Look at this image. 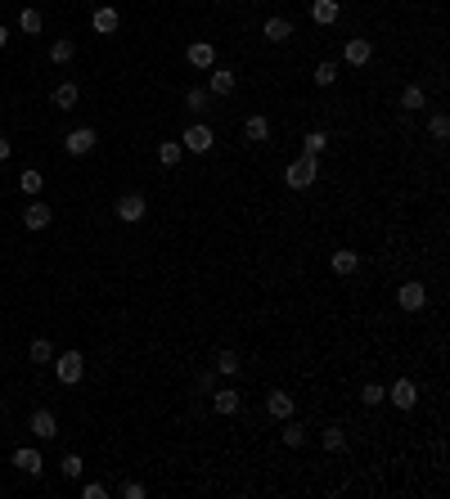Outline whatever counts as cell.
I'll list each match as a JSON object with an SVG mask.
<instances>
[{
  "mask_svg": "<svg viewBox=\"0 0 450 499\" xmlns=\"http://www.w3.org/2000/svg\"><path fill=\"white\" fill-rule=\"evenodd\" d=\"M343 59H347L351 68H365V64H369V59H374V45L365 41V36H351V41L343 45Z\"/></svg>",
  "mask_w": 450,
  "mask_h": 499,
  "instance_id": "ba28073f",
  "label": "cell"
},
{
  "mask_svg": "<svg viewBox=\"0 0 450 499\" xmlns=\"http://www.w3.org/2000/svg\"><path fill=\"white\" fill-rule=\"evenodd\" d=\"M5 157H9V140L0 136V162H5Z\"/></svg>",
  "mask_w": 450,
  "mask_h": 499,
  "instance_id": "f35d334b",
  "label": "cell"
},
{
  "mask_svg": "<svg viewBox=\"0 0 450 499\" xmlns=\"http://www.w3.org/2000/svg\"><path fill=\"white\" fill-rule=\"evenodd\" d=\"M41 23H45V18H41V9H23V14H18V28L28 32V36L41 32Z\"/></svg>",
  "mask_w": 450,
  "mask_h": 499,
  "instance_id": "83f0119b",
  "label": "cell"
},
{
  "mask_svg": "<svg viewBox=\"0 0 450 499\" xmlns=\"http://www.w3.org/2000/svg\"><path fill=\"white\" fill-rule=\"evenodd\" d=\"M266 414H271V419H293V396H288V392H271V396H266Z\"/></svg>",
  "mask_w": 450,
  "mask_h": 499,
  "instance_id": "4fadbf2b",
  "label": "cell"
},
{
  "mask_svg": "<svg viewBox=\"0 0 450 499\" xmlns=\"http://www.w3.org/2000/svg\"><path fill=\"white\" fill-rule=\"evenodd\" d=\"M360 400H365V405H383V400H387V387H383V383H365V387H360Z\"/></svg>",
  "mask_w": 450,
  "mask_h": 499,
  "instance_id": "4316f807",
  "label": "cell"
},
{
  "mask_svg": "<svg viewBox=\"0 0 450 499\" xmlns=\"http://www.w3.org/2000/svg\"><path fill=\"white\" fill-rule=\"evenodd\" d=\"M324 144H329V136H324V131H307V136H302V149H307V157H320Z\"/></svg>",
  "mask_w": 450,
  "mask_h": 499,
  "instance_id": "603a6c76",
  "label": "cell"
},
{
  "mask_svg": "<svg viewBox=\"0 0 450 499\" xmlns=\"http://www.w3.org/2000/svg\"><path fill=\"white\" fill-rule=\"evenodd\" d=\"M185 108H194V113H203V108H208V86H189V95H185Z\"/></svg>",
  "mask_w": 450,
  "mask_h": 499,
  "instance_id": "4dcf8cb0",
  "label": "cell"
},
{
  "mask_svg": "<svg viewBox=\"0 0 450 499\" xmlns=\"http://www.w3.org/2000/svg\"><path fill=\"white\" fill-rule=\"evenodd\" d=\"M315 180H320V157H307V153H302L297 162H288V172H284L288 189H311Z\"/></svg>",
  "mask_w": 450,
  "mask_h": 499,
  "instance_id": "6da1fadb",
  "label": "cell"
},
{
  "mask_svg": "<svg viewBox=\"0 0 450 499\" xmlns=\"http://www.w3.org/2000/svg\"><path fill=\"white\" fill-rule=\"evenodd\" d=\"M216 369H221V373H239V356H235V351H221V356H216Z\"/></svg>",
  "mask_w": 450,
  "mask_h": 499,
  "instance_id": "836d02e7",
  "label": "cell"
},
{
  "mask_svg": "<svg viewBox=\"0 0 450 499\" xmlns=\"http://www.w3.org/2000/svg\"><path fill=\"white\" fill-rule=\"evenodd\" d=\"M50 207H45V203H28V212H23V225H28V229H45V225H50Z\"/></svg>",
  "mask_w": 450,
  "mask_h": 499,
  "instance_id": "ac0fdd59",
  "label": "cell"
},
{
  "mask_svg": "<svg viewBox=\"0 0 450 499\" xmlns=\"http://www.w3.org/2000/svg\"><path fill=\"white\" fill-rule=\"evenodd\" d=\"M72 54H77V45H72V41H68V36H59V41L50 45V59H54V64H68V59H72Z\"/></svg>",
  "mask_w": 450,
  "mask_h": 499,
  "instance_id": "f1b7e54d",
  "label": "cell"
},
{
  "mask_svg": "<svg viewBox=\"0 0 450 499\" xmlns=\"http://www.w3.org/2000/svg\"><path fill=\"white\" fill-rule=\"evenodd\" d=\"M144 212H149L144 193H122V198H117V221H122V225H140Z\"/></svg>",
  "mask_w": 450,
  "mask_h": 499,
  "instance_id": "3957f363",
  "label": "cell"
},
{
  "mask_svg": "<svg viewBox=\"0 0 450 499\" xmlns=\"http://www.w3.org/2000/svg\"><path fill=\"white\" fill-rule=\"evenodd\" d=\"M212 409L216 414H235L239 409V392H230V387L225 392H212Z\"/></svg>",
  "mask_w": 450,
  "mask_h": 499,
  "instance_id": "7402d4cb",
  "label": "cell"
},
{
  "mask_svg": "<svg viewBox=\"0 0 450 499\" xmlns=\"http://www.w3.org/2000/svg\"><path fill=\"white\" fill-rule=\"evenodd\" d=\"M41 185H45V176H41V172H32V167L18 176V189L28 193V198H36V193H41Z\"/></svg>",
  "mask_w": 450,
  "mask_h": 499,
  "instance_id": "cb8c5ba5",
  "label": "cell"
},
{
  "mask_svg": "<svg viewBox=\"0 0 450 499\" xmlns=\"http://www.w3.org/2000/svg\"><path fill=\"white\" fill-rule=\"evenodd\" d=\"M311 18L320 23V28H333L338 23V0H311Z\"/></svg>",
  "mask_w": 450,
  "mask_h": 499,
  "instance_id": "e0dca14e",
  "label": "cell"
},
{
  "mask_svg": "<svg viewBox=\"0 0 450 499\" xmlns=\"http://www.w3.org/2000/svg\"><path fill=\"white\" fill-rule=\"evenodd\" d=\"M428 136H432V140H446V136H450V121H446L442 113H437V117L428 121Z\"/></svg>",
  "mask_w": 450,
  "mask_h": 499,
  "instance_id": "e575fe53",
  "label": "cell"
},
{
  "mask_svg": "<svg viewBox=\"0 0 450 499\" xmlns=\"http://www.w3.org/2000/svg\"><path fill=\"white\" fill-rule=\"evenodd\" d=\"M90 28L100 32V36H113V32L122 28V14H117L113 5H100V9H95V14H90Z\"/></svg>",
  "mask_w": 450,
  "mask_h": 499,
  "instance_id": "9c48e42d",
  "label": "cell"
},
{
  "mask_svg": "<svg viewBox=\"0 0 450 499\" xmlns=\"http://www.w3.org/2000/svg\"><path fill=\"white\" fill-rule=\"evenodd\" d=\"M180 157H185V144H180V140H167V144H158V162H162V167H176Z\"/></svg>",
  "mask_w": 450,
  "mask_h": 499,
  "instance_id": "ffe728a7",
  "label": "cell"
},
{
  "mask_svg": "<svg viewBox=\"0 0 450 499\" xmlns=\"http://www.w3.org/2000/svg\"><path fill=\"white\" fill-rule=\"evenodd\" d=\"M185 59L194 68H216V45L212 41H194L189 50H185Z\"/></svg>",
  "mask_w": 450,
  "mask_h": 499,
  "instance_id": "30bf717a",
  "label": "cell"
},
{
  "mask_svg": "<svg viewBox=\"0 0 450 499\" xmlns=\"http://www.w3.org/2000/svg\"><path fill=\"white\" fill-rule=\"evenodd\" d=\"M81 495H86V499H104V486L90 481V486H81Z\"/></svg>",
  "mask_w": 450,
  "mask_h": 499,
  "instance_id": "74e56055",
  "label": "cell"
},
{
  "mask_svg": "<svg viewBox=\"0 0 450 499\" xmlns=\"http://www.w3.org/2000/svg\"><path fill=\"white\" fill-rule=\"evenodd\" d=\"M95 144H100V136H95L90 126H77V131H68V136H64V149H68L72 157H86Z\"/></svg>",
  "mask_w": 450,
  "mask_h": 499,
  "instance_id": "5b68a950",
  "label": "cell"
},
{
  "mask_svg": "<svg viewBox=\"0 0 450 499\" xmlns=\"http://www.w3.org/2000/svg\"><path fill=\"white\" fill-rule=\"evenodd\" d=\"M243 136H248L252 144H266V140H271V121H266L261 113H252L248 121H243Z\"/></svg>",
  "mask_w": 450,
  "mask_h": 499,
  "instance_id": "2e32d148",
  "label": "cell"
},
{
  "mask_svg": "<svg viewBox=\"0 0 450 499\" xmlns=\"http://www.w3.org/2000/svg\"><path fill=\"white\" fill-rule=\"evenodd\" d=\"M401 108H405V113H419V108H423V86H405V90H401Z\"/></svg>",
  "mask_w": 450,
  "mask_h": 499,
  "instance_id": "484cf974",
  "label": "cell"
},
{
  "mask_svg": "<svg viewBox=\"0 0 450 499\" xmlns=\"http://www.w3.org/2000/svg\"><path fill=\"white\" fill-rule=\"evenodd\" d=\"M320 441H324V450H333V455H338V450L347 445V436H343V428H324V436H320Z\"/></svg>",
  "mask_w": 450,
  "mask_h": 499,
  "instance_id": "1f68e13d",
  "label": "cell"
},
{
  "mask_svg": "<svg viewBox=\"0 0 450 499\" xmlns=\"http://www.w3.org/2000/svg\"><path fill=\"white\" fill-rule=\"evenodd\" d=\"M387 400H392L396 409H415V405H419V387L410 383V378H396L392 392H387Z\"/></svg>",
  "mask_w": 450,
  "mask_h": 499,
  "instance_id": "52a82bcc",
  "label": "cell"
},
{
  "mask_svg": "<svg viewBox=\"0 0 450 499\" xmlns=\"http://www.w3.org/2000/svg\"><path fill=\"white\" fill-rule=\"evenodd\" d=\"M396 301H401V311H423V306H428V288H423L419 279H410V284H401Z\"/></svg>",
  "mask_w": 450,
  "mask_h": 499,
  "instance_id": "8992f818",
  "label": "cell"
},
{
  "mask_svg": "<svg viewBox=\"0 0 450 499\" xmlns=\"http://www.w3.org/2000/svg\"><path fill=\"white\" fill-rule=\"evenodd\" d=\"M180 144H185V153H208L212 144H216V136H212V126H203V121H194V126L180 136Z\"/></svg>",
  "mask_w": 450,
  "mask_h": 499,
  "instance_id": "277c9868",
  "label": "cell"
},
{
  "mask_svg": "<svg viewBox=\"0 0 450 499\" xmlns=\"http://www.w3.org/2000/svg\"><path fill=\"white\" fill-rule=\"evenodd\" d=\"M261 32H266V41L279 45V41H288V36H293V23H288V18H266Z\"/></svg>",
  "mask_w": 450,
  "mask_h": 499,
  "instance_id": "d6986e66",
  "label": "cell"
},
{
  "mask_svg": "<svg viewBox=\"0 0 450 499\" xmlns=\"http://www.w3.org/2000/svg\"><path fill=\"white\" fill-rule=\"evenodd\" d=\"M77 100H81V90L72 86V81H64V86H54V108H64V113H68V108L77 104Z\"/></svg>",
  "mask_w": 450,
  "mask_h": 499,
  "instance_id": "44dd1931",
  "label": "cell"
},
{
  "mask_svg": "<svg viewBox=\"0 0 450 499\" xmlns=\"http://www.w3.org/2000/svg\"><path fill=\"white\" fill-rule=\"evenodd\" d=\"M81 468H86V464H81V455H68L64 459V477H81Z\"/></svg>",
  "mask_w": 450,
  "mask_h": 499,
  "instance_id": "d590c367",
  "label": "cell"
},
{
  "mask_svg": "<svg viewBox=\"0 0 450 499\" xmlns=\"http://www.w3.org/2000/svg\"><path fill=\"white\" fill-rule=\"evenodd\" d=\"M28 356H32V364H50L54 360V347L45 342V337H36V342L28 347Z\"/></svg>",
  "mask_w": 450,
  "mask_h": 499,
  "instance_id": "d4e9b609",
  "label": "cell"
},
{
  "mask_svg": "<svg viewBox=\"0 0 450 499\" xmlns=\"http://www.w3.org/2000/svg\"><path fill=\"white\" fill-rule=\"evenodd\" d=\"M5 41H9V32H5V23H0V50H5Z\"/></svg>",
  "mask_w": 450,
  "mask_h": 499,
  "instance_id": "ab89813d",
  "label": "cell"
},
{
  "mask_svg": "<svg viewBox=\"0 0 450 499\" xmlns=\"http://www.w3.org/2000/svg\"><path fill=\"white\" fill-rule=\"evenodd\" d=\"M54 378L72 387V383H81V373H86V360H81V351H64V356H54Z\"/></svg>",
  "mask_w": 450,
  "mask_h": 499,
  "instance_id": "7a4b0ae2",
  "label": "cell"
},
{
  "mask_svg": "<svg viewBox=\"0 0 450 499\" xmlns=\"http://www.w3.org/2000/svg\"><path fill=\"white\" fill-rule=\"evenodd\" d=\"M14 468H23L28 477H41V450H14Z\"/></svg>",
  "mask_w": 450,
  "mask_h": 499,
  "instance_id": "9a60e30c",
  "label": "cell"
},
{
  "mask_svg": "<svg viewBox=\"0 0 450 499\" xmlns=\"http://www.w3.org/2000/svg\"><path fill=\"white\" fill-rule=\"evenodd\" d=\"M235 86H239V81H235V72H230V68H208V90L212 95H235Z\"/></svg>",
  "mask_w": 450,
  "mask_h": 499,
  "instance_id": "8fae6325",
  "label": "cell"
},
{
  "mask_svg": "<svg viewBox=\"0 0 450 499\" xmlns=\"http://www.w3.org/2000/svg\"><path fill=\"white\" fill-rule=\"evenodd\" d=\"M32 436H41V441L59 436V419H54L50 409H36V414H32Z\"/></svg>",
  "mask_w": 450,
  "mask_h": 499,
  "instance_id": "7c38bea8",
  "label": "cell"
},
{
  "mask_svg": "<svg viewBox=\"0 0 450 499\" xmlns=\"http://www.w3.org/2000/svg\"><path fill=\"white\" fill-rule=\"evenodd\" d=\"M329 265H333V275H356V265H360V252H351V248H338L333 257H329Z\"/></svg>",
  "mask_w": 450,
  "mask_h": 499,
  "instance_id": "5bb4252c",
  "label": "cell"
},
{
  "mask_svg": "<svg viewBox=\"0 0 450 499\" xmlns=\"http://www.w3.org/2000/svg\"><path fill=\"white\" fill-rule=\"evenodd\" d=\"M122 499H144V486L140 481H122Z\"/></svg>",
  "mask_w": 450,
  "mask_h": 499,
  "instance_id": "8d00e7d4",
  "label": "cell"
},
{
  "mask_svg": "<svg viewBox=\"0 0 450 499\" xmlns=\"http://www.w3.org/2000/svg\"><path fill=\"white\" fill-rule=\"evenodd\" d=\"M333 81H338V64H329V59L315 64V86H333Z\"/></svg>",
  "mask_w": 450,
  "mask_h": 499,
  "instance_id": "f546056e",
  "label": "cell"
},
{
  "mask_svg": "<svg viewBox=\"0 0 450 499\" xmlns=\"http://www.w3.org/2000/svg\"><path fill=\"white\" fill-rule=\"evenodd\" d=\"M302 441H307V428H302V423H288V428H284V445H302Z\"/></svg>",
  "mask_w": 450,
  "mask_h": 499,
  "instance_id": "d6a6232c",
  "label": "cell"
}]
</instances>
